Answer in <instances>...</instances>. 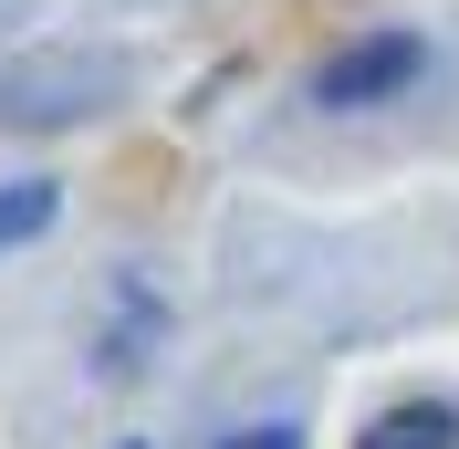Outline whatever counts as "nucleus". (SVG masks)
Instances as JSON below:
<instances>
[{
	"instance_id": "f03ea898",
	"label": "nucleus",
	"mask_w": 459,
	"mask_h": 449,
	"mask_svg": "<svg viewBox=\"0 0 459 449\" xmlns=\"http://www.w3.org/2000/svg\"><path fill=\"white\" fill-rule=\"evenodd\" d=\"M366 449H459V418L449 408H386L366 428Z\"/></svg>"
},
{
	"instance_id": "7ed1b4c3",
	"label": "nucleus",
	"mask_w": 459,
	"mask_h": 449,
	"mask_svg": "<svg viewBox=\"0 0 459 449\" xmlns=\"http://www.w3.org/2000/svg\"><path fill=\"white\" fill-rule=\"evenodd\" d=\"M53 209H63L53 178H11V189H0V251H11V241H42V230H53Z\"/></svg>"
},
{
	"instance_id": "20e7f679",
	"label": "nucleus",
	"mask_w": 459,
	"mask_h": 449,
	"mask_svg": "<svg viewBox=\"0 0 459 449\" xmlns=\"http://www.w3.org/2000/svg\"><path fill=\"white\" fill-rule=\"evenodd\" d=\"M220 449H303L292 428H240V439H220Z\"/></svg>"
},
{
	"instance_id": "f257e3e1",
	"label": "nucleus",
	"mask_w": 459,
	"mask_h": 449,
	"mask_svg": "<svg viewBox=\"0 0 459 449\" xmlns=\"http://www.w3.org/2000/svg\"><path fill=\"white\" fill-rule=\"evenodd\" d=\"M418 31H376V42H344L334 63L314 74V105H386V94L418 84Z\"/></svg>"
}]
</instances>
